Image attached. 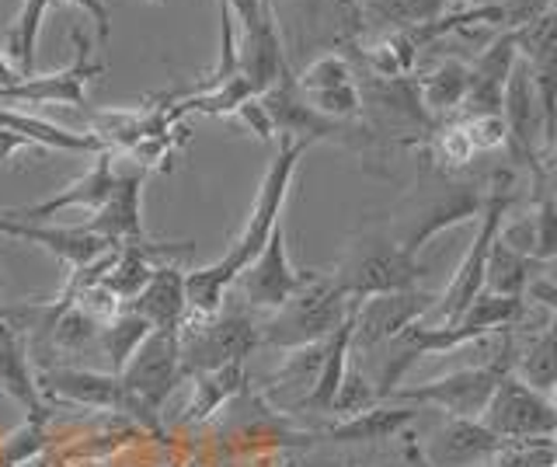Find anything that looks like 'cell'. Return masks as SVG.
Instances as JSON below:
<instances>
[{
    "mask_svg": "<svg viewBox=\"0 0 557 467\" xmlns=\"http://www.w3.org/2000/svg\"><path fill=\"white\" fill-rule=\"evenodd\" d=\"M356 304L359 300L348 297L335 283V275L310 272L307 283L296 290L283 307L272 310L269 321L261 324V345L289 353V349H300V345L324 342L338 332Z\"/></svg>",
    "mask_w": 557,
    "mask_h": 467,
    "instance_id": "cell-1",
    "label": "cell"
},
{
    "mask_svg": "<svg viewBox=\"0 0 557 467\" xmlns=\"http://www.w3.org/2000/svg\"><path fill=\"white\" fill-rule=\"evenodd\" d=\"M425 272L429 269L422 266V258L400 248L397 237L383 231H362L348 245L345 258L331 275H335V283L352 300H366V297H380V293L418 290Z\"/></svg>",
    "mask_w": 557,
    "mask_h": 467,
    "instance_id": "cell-2",
    "label": "cell"
},
{
    "mask_svg": "<svg viewBox=\"0 0 557 467\" xmlns=\"http://www.w3.org/2000/svg\"><path fill=\"white\" fill-rule=\"evenodd\" d=\"M182 362L185 373L216 370L226 362H240L261 345V324L248 307H220L213 318L182 324Z\"/></svg>",
    "mask_w": 557,
    "mask_h": 467,
    "instance_id": "cell-3",
    "label": "cell"
},
{
    "mask_svg": "<svg viewBox=\"0 0 557 467\" xmlns=\"http://www.w3.org/2000/svg\"><path fill=\"white\" fill-rule=\"evenodd\" d=\"M516 359H492V362H474V367L449 370L435 380L414 388H397L387 402H405V405H432L446 411L449 419H481L487 402H492L495 388L502 384L505 373H512Z\"/></svg>",
    "mask_w": 557,
    "mask_h": 467,
    "instance_id": "cell-4",
    "label": "cell"
},
{
    "mask_svg": "<svg viewBox=\"0 0 557 467\" xmlns=\"http://www.w3.org/2000/svg\"><path fill=\"white\" fill-rule=\"evenodd\" d=\"M310 147L313 144H307V140H278V153H275V161L265 168V179H261V188L255 196L248 223H244V234L234 241L231 251L223 255V262L231 266L234 275L244 272V266H248L251 258L265 248L269 234L278 228V223H283V206H286V196H289L293 175H296L300 158Z\"/></svg>",
    "mask_w": 557,
    "mask_h": 467,
    "instance_id": "cell-5",
    "label": "cell"
},
{
    "mask_svg": "<svg viewBox=\"0 0 557 467\" xmlns=\"http://www.w3.org/2000/svg\"><path fill=\"white\" fill-rule=\"evenodd\" d=\"M39 394L60 397V402H74L84 408L101 411H122L129 419L144 422L147 429H157V411H150L139 397L122 384L119 373H98V370H74V367H52L35 377Z\"/></svg>",
    "mask_w": 557,
    "mask_h": 467,
    "instance_id": "cell-6",
    "label": "cell"
},
{
    "mask_svg": "<svg viewBox=\"0 0 557 467\" xmlns=\"http://www.w3.org/2000/svg\"><path fill=\"white\" fill-rule=\"evenodd\" d=\"M481 422L495 432L498 440H544L557 437V411L550 394H540L522 384L516 373H505L487 402Z\"/></svg>",
    "mask_w": 557,
    "mask_h": 467,
    "instance_id": "cell-7",
    "label": "cell"
},
{
    "mask_svg": "<svg viewBox=\"0 0 557 467\" xmlns=\"http://www.w3.org/2000/svg\"><path fill=\"white\" fill-rule=\"evenodd\" d=\"M307 275L310 272L293 269L289 251H286V231H283V223H278L269 234L265 248L244 266L234 286H240L244 307H248L251 315H272V310L283 307L293 293L307 283Z\"/></svg>",
    "mask_w": 557,
    "mask_h": 467,
    "instance_id": "cell-8",
    "label": "cell"
},
{
    "mask_svg": "<svg viewBox=\"0 0 557 467\" xmlns=\"http://www.w3.org/2000/svg\"><path fill=\"white\" fill-rule=\"evenodd\" d=\"M119 377H122V384L139 397V402H144L150 411H157L188 377L185 362H182V335L153 328V332L147 335V342L139 345L136 356L126 362V370H122Z\"/></svg>",
    "mask_w": 557,
    "mask_h": 467,
    "instance_id": "cell-9",
    "label": "cell"
},
{
    "mask_svg": "<svg viewBox=\"0 0 557 467\" xmlns=\"http://www.w3.org/2000/svg\"><path fill=\"white\" fill-rule=\"evenodd\" d=\"M440 293L429 290H400V293H380L356 304V324H352V356L383 349L391 339H397L408 324L429 318Z\"/></svg>",
    "mask_w": 557,
    "mask_h": 467,
    "instance_id": "cell-10",
    "label": "cell"
},
{
    "mask_svg": "<svg viewBox=\"0 0 557 467\" xmlns=\"http://www.w3.org/2000/svg\"><path fill=\"white\" fill-rule=\"evenodd\" d=\"M74 63H66L63 71L52 74H32L17 88L0 95V106H14V101H28V106H84L87 84L95 77H104V63L91 60V39L81 28H74Z\"/></svg>",
    "mask_w": 557,
    "mask_h": 467,
    "instance_id": "cell-11",
    "label": "cell"
},
{
    "mask_svg": "<svg viewBox=\"0 0 557 467\" xmlns=\"http://www.w3.org/2000/svg\"><path fill=\"white\" fill-rule=\"evenodd\" d=\"M237 60H240V74L251 81L255 95H265V91L278 88V84L293 77L289 60H286V46H283V32H278V14L272 11V0H261L258 19L240 25Z\"/></svg>",
    "mask_w": 557,
    "mask_h": 467,
    "instance_id": "cell-12",
    "label": "cell"
},
{
    "mask_svg": "<svg viewBox=\"0 0 557 467\" xmlns=\"http://www.w3.org/2000/svg\"><path fill=\"white\" fill-rule=\"evenodd\" d=\"M519 60V28H505L502 36H495L481 53L474 57L470 66V88L460 106V115H502V95L509 74Z\"/></svg>",
    "mask_w": 557,
    "mask_h": 467,
    "instance_id": "cell-13",
    "label": "cell"
},
{
    "mask_svg": "<svg viewBox=\"0 0 557 467\" xmlns=\"http://www.w3.org/2000/svg\"><path fill=\"white\" fill-rule=\"evenodd\" d=\"M144 182L147 171L144 168H129L115 179L112 196L104 199L101 210L91 213V220L84 223L87 231H95L98 237H104L109 245H136V241H147L144 234Z\"/></svg>",
    "mask_w": 557,
    "mask_h": 467,
    "instance_id": "cell-14",
    "label": "cell"
},
{
    "mask_svg": "<svg viewBox=\"0 0 557 467\" xmlns=\"http://www.w3.org/2000/svg\"><path fill=\"white\" fill-rule=\"evenodd\" d=\"M484 210V185H449L443 196H435L429 202L418 206V213L411 217L408 231L400 234V248L418 255L435 234H443L446 228H457V223L478 220Z\"/></svg>",
    "mask_w": 557,
    "mask_h": 467,
    "instance_id": "cell-15",
    "label": "cell"
},
{
    "mask_svg": "<svg viewBox=\"0 0 557 467\" xmlns=\"http://www.w3.org/2000/svg\"><path fill=\"white\" fill-rule=\"evenodd\" d=\"M112 150H101L95 153V164L84 171V175L77 182H70L66 188H60V193H52L49 199L42 202H32V206H22V210H4L11 220H22V223H46L49 217H57L63 210H70V206H84V210H101L104 199L112 196V188H115V179H119V171L112 164Z\"/></svg>",
    "mask_w": 557,
    "mask_h": 467,
    "instance_id": "cell-16",
    "label": "cell"
},
{
    "mask_svg": "<svg viewBox=\"0 0 557 467\" xmlns=\"http://www.w3.org/2000/svg\"><path fill=\"white\" fill-rule=\"evenodd\" d=\"M0 234L28 241V245H39V248L52 251L57 258H63L70 269L95 266L98 258H104L115 248V245H109V241L98 237L95 231H87V228H49V223H22V220H11L4 210H0Z\"/></svg>",
    "mask_w": 557,
    "mask_h": 467,
    "instance_id": "cell-17",
    "label": "cell"
},
{
    "mask_svg": "<svg viewBox=\"0 0 557 467\" xmlns=\"http://www.w3.org/2000/svg\"><path fill=\"white\" fill-rule=\"evenodd\" d=\"M502 440L481 419H446L422 454L432 467H492Z\"/></svg>",
    "mask_w": 557,
    "mask_h": 467,
    "instance_id": "cell-18",
    "label": "cell"
},
{
    "mask_svg": "<svg viewBox=\"0 0 557 467\" xmlns=\"http://www.w3.org/2000/svg\"><path fill=\"white\" fill-rule=\"evenodd\" d=\"M139 318H147L150 328L161 332H182L188 318V297H185V272L178 266H157L150 283L126 304Z\"/></svg>",
    "mask_w": 557,
    "mask_h": 467,
    "instance_id": "cell-19",
    "label": "cell"
},
{
    "mask_svg": "<svg viewBox=\"0 0 557 467\" xmlns=\"http://www.w3.org/2000/svg\"><path fill=\"white\" fill-rule=\"evenodd\" d=\"M300 42H348L366 25L359 0H289Z\"/></svg>",
    "mask_w": 557,
    "mask_h": 467,
    "instance_id": "cell-20",
    "label": "cell"
},
{
    "mask_svg": "<svg viewBox=\"0 0 557 467\" xmlns=\"http://www.w3.org/2000/svg\"><path fill=\"white\" fill-rule=\"evenodd\" d=\"M418 419V408L405 402H380L373 408H366L359 415H348L338 419L327 429L331 443H380V440H394L400 429H408Z\"/></svg>",
    "mask_w": 557,
    "mask_h": 467,
    "instance_id": "cell-21",
    "label": "cell"
},
{
    "mask_svg": "<svg viewBox=\"0 0 557 467\" xmlns=\"http://www.w3.org/2000/svg\"><path fill=\"white\" fill-rule=\"evenodd\" d=\"M0 130L22 136L25 144L49 147V150H66V153H101V150H109L95 133L63 130L57 123H46V119H39V115L17 112V109H8V106H0Z\"/></svg>",
    "mask_w": 557,
    "mask_h": 467,
    "instance_id": "cell-22",
    "label": "cell"
},
{
    "mask_svg": "<svg viewBox=\"0 0 557 467\" xmlns=\"http://www.w3.org/2000/svg\"><path fill=\"white\" fill-rule=\"evenodd\" d=\"M414 88H418V101H422L425 115L432 123H440V119L460 112L467 88H470V66L463 60H446L435 66L432 74L418 77Z\"/></svg>",
    "mask_w": 557,
    "mask_h": 467,
    "instance_id": "cell-23",
    "label": "cell"
},
{
    "mask_svg": "<svg viewBox=\"0 0 557 467\" xmlns=\"http://www.w3.org/2000/svg\"><path fill=\"white\" fill-rule=\"evenodd\" d=\"M512 373L540 394H550L557 388V315L522 349H516Z\"/></svg>",
    "mask_w": 557,
    "mask_h": 467,
    "instance_id": "cell-24",
    "label": "cell"
},
{
    "mask_svg": "<svg viewBox=\"0 0 557 467\" xmlns=\"http://www.w3.org/2000/svg\"><path fill=\"white\" fill-rule=\"evenodd\" d=\"M362 22L380 25L383 32H411L443 19L449 0H359Z\"/></svg>",
    "mask_w": 557,
    "mask_h": 467,
    "instance_id": "cell-25",
    "label": "cell"
},
{
    "mask_svg": "<svg viewBox=\"0 0 557 467\" xmlns=\"http://www.w3.org/2000/svg\"><path fill=\"white\" fill-rule=\"evenodd\" d=\"M324 353H327V339L324 342H313V345H300V349H289L283 367H278L272 377H269V394H286V391H296V402L293 408L304 405V397L313 391L321 377V367H324Z\"/></svg>",
    "mask_w": 557,
    "mask_h": 467,
    "instance_id": "cell-26",
    "label": "cell"
},
{
    "mask_svg": "<svg viewBox=\"0 0 557 467\" xmlns=\"http://www.w3.org/2000/svg\"><path fill=\"white\" fill-rule=\"evenodd\" d=\"M237 283V275L231 272V266L213 262L206 269H191L185 272V297H188V318L185 321H202V318H213L216 310L226 304V293Z\"/></svg>",
    "mask_w": 557,
    "mask_h": 467,
    "instance_id": "cell-27",
    "label": "cell"
},
{
    "mask_svg": "<svg viewBox=\"0 0 557 467\" xmlns=\"http://www.w3.org/2000/svg\"><path fill=\"white\" fill-rule=\"evenodd\" d=\"M536 262L527 255L512 251L509 245H502L495 237L492 255H487V269H484V290L498 293V297H527V286L536 280Z\"/></svg>",
    "mask_w": 557,
    "mask_h": 467,
    "instance_id": "cell-28",
    "label": "cell"
},
{
    "mask_svg": "<svg viewBox=\"0 0 557 467\" xmlns=\"http://www.w3.org/2000/svg\"><path fill=\"white\" fill-rule=\"evenodd\" d=\"M150 332H153L150 321H147V318H139L136 310H129V307H122L112 321H104V324L98 328V345L104 349V356H109L112 373H122V370H126V362L136 356V349L147 342Z\"/></svg>",
    "mask_w": 557,
    "mask_h": 467,
    "instance_id": "cell-29",
    "label": "cell"
},
{
    "mask_svg": "<svg viewBox=\"0 0 557 467\" xmlns=\"http://www.w3.org/2000/svg\"><path fill=\"white\" fill-rule=\"evenodd\" d=\"M191 380H196V394H191L188 419L191 422H202L213 411H220L240 391V384H244V367H240V362H226V367H216V370L191 373Z\"/></svg>",
    "mask_w": 557,
    "mask_h": 467,
    "instance_id": "cell-30",
    "label": "cell"
},
{
    "mask_svg": "<svg viewBox=\"0 0 557 467\" xmlns=\"http://www.w3.org/2000/svg\"><path fill=\"white\" fill-rule=\"evenodd\" d=\"M52 8V0H25L22 11H17V22L8 36V49L11 63L17 66V74L32 77L35 74V49H39V36L46 25V11Z\"/></svg>",
    "mask_w": 557,
    "mask_h": 467,
    "instance_id": "cell-31",
    "label": "cell"
},
{
    "mask_svg": "<svg viewBox=\"0 0 557 467\" xmlns=\"http://www.w3.org/2000/svg\"><path fill=\"white\" fill-rule=\"evenodd\" d=\"M352 81H356L352 63H348L345 53H335V49H331V53H321L318 60H310L300 71V77H293L296 91L304 98L327 91V88H338V84H352Z\"/></svg>",
    "mask_w": 557,
    "mask_h": 467,
    "instance_id": "cell-32",
    "label": "cell"
},
{
    "mask_svg": "<svg viewBox=\"0 0 557 467\" xmlns=\"http://www.w3.org/2000/svg\"><path fill=\"white\" fill-rule=\"evenodd\" d=\"M46 426L42 415H28V419L17 426L14 432H8L0 440V467H25L46 450Z\"/></svg>",
    "mask_w": 557,
    "mask_h": 467,
    "instance_id": "cell-33",
    "label": "cell"
},
{
    "mask_svg": "<svg viewBox=\"0 0 557 467\" xmlns=\"http://www.w3.org/2000/svg\"><path fill=\"white\" fill-rule=\"evenodd\" d=\"M380 405V397L373 391V380H366V373L356 367V362H348L345 370V380L335 394V405H331V415H338V419H348V415H359L366 408Z\"/></svg>",
    "mask_w": 557,
    "mask_h": 467,
    "instance_id": "cell-34",
    "label": "cell"
},
{
    "mask_svg": "<svg viewBox=\"0 0 557 467\" xmlns=\"http://www.w3.org/2000/svg\"><path fill=\"white\" fill-rule=\"evenodd\" d=\"M460 126L467 133L470 147H474V153H492V150L505 147L502 115H470V119H460Z\"/></svg>",
    "mask_w": 557,
    "mask_h": 467,
    "instance_id": "cell-35",
    "label": "cell"
},
{
    "mask_svg": "<svg viewBox=\"0 0 557 467\" xmlns=\"http://www.w3.org/2000/svg\"><path fill=\"white\" fill-rule=\"evenodd\" d=\"M234 119H237L240 126H248V133H255L261 144H272V140H278V136H275V123H272V115H269L265 101H261L258 95H255L251 101H244V106L234 112Z\"/></svg>",
    "mask_w": 557,
    "mask_h": 467,
    "instance_id": "cell-36",
    "label": "cell"
},
{
    "mask_svg": "<svg viewBox=\"0 0 557 467\" xmlns=\"http://www.w3.org/2000/svg\"><path fill=\"white\" fill-rule=\"evenodd\" d=\"M52 4H63V8H77V11H84L87 19L95 22V28H98V42H101V46L109 42V36H112V14H109V4H104V0H52Z\"/></svg>",
    "mask_w": 557,
    "mask_h": 467,
    "instance_id": "cell-37",
    "label": "cell"
},
{
    "mask_svg": "<svg viewBox=\"0 0 557 467\" xmlns=\"http://www.w3.org/2000/svg\"><path fill=\"white\" fill-rule=\"evenodd\" d=\"M527 297L536 307H544V310H550V315H557V283L544 280V275H536V280L527 286Z\"/></svg>",
    "mask_w": 557,
    "mask_h": 467,
    "instance_id": "cell-38",
    "label": "cell"
},
{
    "mask_svg": "<svg viewBox=\"0 0 557 467\" xmlns=\"http://www.w3.org/2000/svg\"><path fill=\"white\" fill-rule=\"evenodd\" d=\"M22 81H25V77L17 74V66L11 63V57L4 53V49H0V95L11 91V88H17Z\"/></svg>",
    "mask_w": 557,
    "mask_h": 467,
    "instance_id": "cell-39",
    "label": "cell"
},
{
    "mask_svg": "<svg viewBox=\"0 0 557 467\" xmlns=\"http://www.w3.org/2000/svg\"><path fill=\"white\" fill-rule=\"evenodd\" d=\"M234 11V19H240V25H248L258 19V11H261V0H226Z\"/></svg>",
    "mask_w": 557,
    "mask_h": 467,
    "instance_id": "cell-40",
    "label": "cell"
},
{
    "mask_svg": "<svg viewBox=\"0 0 557 467\" xmlns=\"http://www.w3.org/2000/svg\"><path fill=\"white\" fill-rule=\"evenodd\" d=\"M22 147H28L22 136H14V133H8V130H0V164H4L11 153H17Z\"/></svg>",
    "mask_w": 557,
    "mask_h": 467,
    "instance_id": "cell-41",
    "label": "cell"
},
{
    "mask_svg": "<svg viewBox=\"0 0 557 467\" xmlns=\"http://www.w3.org/2000/svg\"><path fill=\"white\" fill-rule=\"evenodd\" d=\"M408 464H411V467H432V464L425 460V454H422V446H418L414 440H408Z\"/></svg>",
    "mask_w": 557,
    "mask_h": 467,
    "instance_id": "cell-42",
    "label": "cell"
},
{
    "mask_svg": "<svg viewBox=\"0 0 557 467\" xmlns=\"http://www.w3.org/2000/svg\"><path fill=\"white\" fill-rule=\"evenodd\" d=\"M17 335H22V332H17V328H11L8 318H0V349H4V345H11Z\"/></svg>",
    "mask_w": 557,
    "mask_h": 467,
    "instance_id": "cell-43",
    "label": "cell"
},
{
    "mask_svg": "<svg viewBox=\"0 0 557 467\" xmlns=\"http://www.w3.org/2000/svg\"><path fill=\"white\" fill-rule=\"evenodd\" d=\"M544 280L557 283V255H554V258H550V262L544 266Z\"/></svg>",
    "mask_w": 557,
    "mask_h": 467,
    "instance_id": "cell-44",
    "label": "cell"
},
{
    "mask_svg": "<svg viewBox=\"0 0 557 467\" xmlns=\"http://www.w3.org/2000/svg\"><path fill=\"white\" fill-rule=\"evenodd\" d=\"M150 4H161V0H150Z\"/></svg>",
    "mask_w": 557,
    "mask_h": 467,
    "instance_id": "cell-45",
    "label": "cell"
},
{
    "mask_svg": "<svg viewBox=\"0 0 557 467\" xmlns=\"http://www.w3.org/2000/svg\"><path fill=\"white\" fill-rule=\"evenodd\" d=\"M0 286H4V280H0Z\"/></svg>",
    "mask_w": 557,
    "mask_h": 467,
    "instance_id": "cell-46",
    "label": "cell"
}]
</instances>
